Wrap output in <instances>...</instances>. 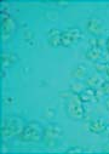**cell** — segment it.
Segmentation results:
<instances>
[{
	"label": "cell",
	"mask_w": 109,
	"mask_h": 154,
	"mask_svg": "<svg viewBox=\"0 0 109 154\" xmlns=\"http://www.w3.org/2000/svg\"><path fill=\"white\" fill-rule=\"evenodd\" d=\"M65 113L68 118L71 120H83L85 117V108L84 102L80 100L79 95L75 94H67L65 95Z\"/></svg>",
	"instance_id": "cell-1"
},
{
	"label": "cell",
	"mask_w": 109,
	"mask_h": 154,
	"mask_svg": "<svg viewBox=\"0 0 109 154\" xmlns=\"http://www.w3.org/2000/svg\"><path fill=\"white\" fill-rule=\"evenodd\" d=\"M26 126L24 120L18 115H8L2 125V136L4 138H11L20 136Z\"/></svg>",
	"instance_id": "cell-2"
},
{
	"label": "cell",
	"mask_w": 109,
	"mask_h": 154,
	"mask_svg": "<svg viewBox=\"0 0 109 154\" xmlns=\"http://www.w3.org/2000/svg\"><path fill=\"white\" fill-rule=\"evenodd\" d=\"M44 128L38 122H29L26 124L23 131L18 136L23 142H40L43 141Z\"/></svg>",
	"instance_id": "cell-3"
},
{
	"label": "cell",
	"mask_w": 109,
	"mask_h": 154,
	"mask_svg": "<svg viewBox=\"0 0 109 154\" xmlns=\"http://www.w3.org/2000/svg\"><path fill=\"white\" fill-rule=\"evenodd\" d=\"M63 136V129L58 124H47L44 126V136H43V142L45 143L46 147L49 148H55L58 142L61 141Z\"/></svg>",
	"instance_id": "cell-4"
},
{
	"label": "cell",
	"mask_w": 109,
	"mask_h": 154,
	"mask_svg": "<svg viewBox=\"0 0 109 154\" xmlns=\"http://www.w3.org/2000/svg\"><path fill=\"white\" fill-rule=\"evenodd\" d=\"M83 38V32L78 27H70L62 32L61 34V43L64 48H71L77 45Z\"/></svg>",
	"instance_id": "cell-5"
},
{
	"label": "cell",
	"mask_w": 109,
	"mask_h": 154,
	"mask_svg": "<svg viewBox=\"0 0 109 154\" xmlns=\"http://www.w3.org/2000/svg\"><path fill=\"white\" fill-rule=\"evenodd\" d=\"M86 29H87V32H89L91 35L97 36V38H99V36L104 33L103 23H102L97 17H91V18L87 21Z\"/></svg>",
	"instance_id": "cell-6"
},
{
	"label": "cell",
	"mask_w": 109,
	"mask_h": 154,
	"mask_svg": "<svg viewBox=\"0 0 109 154\" xmlns=\"http://www.w3.org/2000/svg\"><path fill=\"white\" fill-rule=\"evenodd\" d=\"M15 29V21L11 17H8L4 20L3 26H2V38L4 40H8L9 38L11 36L12 32Z\"/></svg>",
	"instance_id": "cell-7"
},
{
	"label": "cell",
	"mask_w": 109,
	"mask_h": 154,
	"mask_svg": "<svg viewBox=\"0 0 109 154\" xmlns=\"http://www.w3.org/2000/svg\"><path fill=\"white\" fill-rule=\"evenodd\" d=\"M61 34L62 32H59V29L57 28H51L47 33V42L52 48H58L62 45L61 43Z\"/></svg>",
	"instance_id": "cell-8"
},
{
	"label": "cell",
	"mask_w": 109,
	"mask_h": 154,
	"mask_svg": "<svg viewBox=\"0 0 109 154\" xmlns=\"http://www.w3.org/2000/svg\"><path fill=\"white\" fill-rule=\"evenodd\" d=\"M103 82H104V80L101 78V75L96 72V73H93V74H91V75H87V78L85 79V85H86V88L97 90V89L101 88V85H102Z\"/></svg>",
	"instance_id": "cell-9"
},
{
	"label": "cell",
	"mask_w": 109,
	"mask_h": 154,
	"mask_svg": "<svg viewBox=\"0 0 109 154\" xmlns=\"http://www.w3.org/2000/svg\"><path fill=\"white\" fill-rule=\"evenodd\" d=\"M103 55V49L99 48V46H90L85 54L86 58L89 61H92V62H97L99 61V58L102 57Z\"/></svg>",
	"instance_id": "cell-10"
},
{
	"label": "cell",
	"mask_w": 109,
	"mask_h": 154,
	"mask_svg": "<svg viewBox=\"0 0 109 154\" xmlns=\"http://www.w3.org/2000/svg\"><path fill=\"white\" fill-rule=\"evenodd\" d=\"M90 131L93 132V134H102L105 129H107V124L104 122V119L99 118V119H95L90 123V126H89Z\"/></svg>",
	"instance_id": "cell-11"
},
{
	"label": "cell",
	"mask_w": 109,
	"mask_h": 154,
	"mask_svg": "<svg viewBox=\"0 0 109 154\" xmlns=\"http://www.w3.org/2000/svg\"><path fill=\"white\" fill-rule=\"evenodd\" d=\"M71 76L75 80H83L87 78V68L85 64H78L74 69L71 70Z\"/></svg>",
	"instance_id": "cell-12"
},
{
	"label": "cell",
	"mask_w": 109,
	"mask_h": 154,
	"mask_svg": "<svg viewBox=\"0 0 109 154\" xmlns=\"http://www.w3.org/2000/svg\"><path fill=\"white\" fill-rule=\"evenodd\" d=\"M79 97H80V100H81L84 103H85V102H91V101H93L95 97H96V90H95V89L86 88V89H84V90L79 94Z\"/></svg>",
	"instance_id": "cell-13"
},
{
	"label": "cell",
	"mask_w": 109,
	"mask_h": 154,
	"mask_svg": "<svg viewBox=\"0 0 109 154\" xmlns=\"http://www.w3.org/2000/svg\"><path fill=\"white\" fill-rule=\"evenodd\" d=\"M84 89H86V85H85V83H83L81 80L71 82L70 85H69L70 92H71V94H75V95H79Z\"/></svg>",
	"instance_id": "cell-14"
},
{
	"label": "cell",
	"mask_w": 109,
	"mask_h": 154,
	"mask_svg": "<svg viewBox=\"0 0 109 154\" xmlns=\"http://www.w3.org/2000/svg\"><path fill=\"white\" fill-rule=\"evenodd\" d=\"M99 89H101V91H102L103 95L109 96V80H104V82L102 83V85H101Z\"/></svg>",
	"instance_id": "cell-15"
},
{
	"label": "cell",
	"mask_w": 109,
	"mask_h": 154,
	"mask_svg": "<svg viewBox=\"0 0 109 154\" xmlns=\"http://www.w3.org/2000/svg\"><path fill=\"white\" fill-rule=\"evenodd\" d=\"M105 64L107 63H96L95 68H96V72L98 74H104V70H105Z\"/></svg>",
	"instance_id": "cell-16"
},
{
	"label": "cell",
	"mask_w": 109,
	"mask_h": 154,
	"mask_svg": "<svg viewBox=\"0 0 109 154\" xmlns=\"http://www.w3.org/2000/svg\"><path fill=\"white\" fill-rule=\"evenodd\" d=\"M84 150L80 148V147H73V148H69L68 150H67V153L68 154H74V153H83Z\"/></svg>",
	"instance_id": "cell-17"
},
{
	"label": "cell",
	"mask_w": 109,
	"mask_h": 154,
	"mask_svg": "<svg viewBox=\"0 0 109 154\" xmlns=\"http://www.w3.org/2000/svg\"><path fill=\"white\" fill-rule=\"evenodd\" d=\"M104 74L107 75V80H109V63L105 64V70H104Z\"/></svg>",
	"instance_id": "cell-18"
},
{
	"label": "cell",
	"mask_w": 109,
	"mask_h": 154,
	"mask_svg": "<svg viewBox=\"0 0 109 154\" xmlns=\"http://www.w3.org/2000/svg\"><path fill=\"white\" fill-rule=\"evenodd\" d=\"M105 48H107V50H108V52H109V36H108V39H107V42H105Z\"/></svg>",
	"instance_id": "cell-19"
},
{
	"label": "cell",
	"mask_w": 109,
	"mask_h": 154,
	"mask_svg": "<svg viewBox=\"0 0 109 154\" xmlns=\"http://www.w3.org/2000/svg\"><path fill=\"white\" fill-rule=\"evenodd\" d=\"M103 152H105V153H109V143L104 147V149H103Z\"/></svg>",
	"instance_id": "cell-20"
},
{
	"label": "cell",
	"mask_w": 109,
	"mask_h": 154,
	"mask_svg": "<svg viewBox=\"0 0 109 154\" xmlns=\"http://www.w3.org/2000/svg\"><path fill=\"white\" fill-rule=\"evenodd\" d=\"M105 106H107V109L109 110V97L105 100Z\"/></svg>",
	"instance_id": "cell-21"
},
{
	"label": "cell",
	"mask_w": 109,
	"mask_h": 154,
	"mask_svg": "<svg viewBox=\"0 0 109 154\" xmlns=\"http://www.w3.org/2000/svg\"><path fill=\"white\" fill-rule=\"evenodd\" d=\"M108 138H109V136H108Z\"/></svg>",
	"instance_id": "cell-22"
}]
</instances>
